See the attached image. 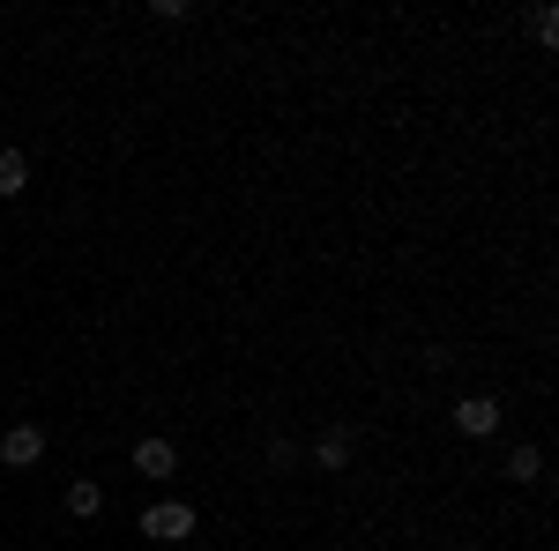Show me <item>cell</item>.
I'll use <instances>...</instances> for the list:
<instances>
[{
	"instance_id": "1",
	"label": "cell",
	"mask_w": 559,
	"mask_h": 551,
	"mask_svg": "<svg viewBox=\"0 0 559 551\" xmlns=\"http://www.w3.org/2000/svg\"><path fill=\"white\" fill-rule=\"evenodd\" d=\"M142 537H157V544H179V537H194V507H179V500H157V507H142Z\"/></svg>"
},
{
	"instance_id": "5",
	"label": "cell",
	"mask_w": 559,
	"mask_h": 551,
	"mask_svg": "<svg viewBox=\"0 0 559 551\" xmlns=\"http://www.w3.org/2000/svg\"><path fill=\"white\" fill-rule=\"evenodd\" d=\"M68 514H105V492H97V477H75V484H68Z\"/></svg>"
},
{
	"instance_id": "3",
	"label": "cell",
	"mask_w": 559,
	"mask_h": 551,
	"mask_svg": "<svg viewBox=\"0 0 559 551\" xmlns=\"http://www.w3.org/2000/svg\"><path fill=\"white\" fill-rule=\"evenodd\" d=\"M455 424H463L471 440H485V432H500V403H492V395H463V403H455Z\"/></svg>"
},
{
	"instance_id": "2",
	"label": "cell",
	"mask_w": 559,
	"mask_h": 551,
	"mask_svg": "<svg viewBox=\"0 0 559 551\" xmlns=\"http://www.w3.org/2000/svg\"><path fill=\"white\" fill-rule=\"evenodd\" d=\"M45 455V424H8V432H0V463L8 469H31Z\"/></svg>"
},
{
	"instance_id": "6",
	"label": "cell",
	"mask_w": 559,
	"mask_h": 551,
	"mask_svg": "<svg viewBox=\"0 0 559 551\" xmlns=\"http://www.w3.org/2000/svg\"><path fill=\"white\" fill-rule=\"evenodd\" d=\"M31 187V157L23 149H0V194H23Z\"/></svg>"
},
{
	"instance_id": "7",
	"label": "cell",
	"mask_w": 559,
	"mask_h": 551,
	"mask_svg": "<svg viewBox=\"0 0 559 551\" xmlns=\"http://www.w3.org/2000/svg\"><path fill=\"white\" fill-rule=\"evenodd\" d=\"M313 463H321V469H344L350 463V432H321V440H313Z\"/></svg>"
},
{
	"instance_id": "8",
	"label": "cell",
	"mask_w": 559,
	"mask_h": 551,
	"mask_svg": "<svg viewBox=\"0 0 559 551\" xmlns=\"http://www.w3.org/2000/svg\"><path fill=\"white\" fill-rule=\"evenodd\" d=\"M537 469H545V455H537V447H515V463H508V477H515V484H530Z\"/></svg>"
},
{
	"instance_id": "4",
	"label": "cell",
	"mask_w": 559,
	"mask_h": 551,
	"mask_svg": "<svg viewBox=\"0 0 559 551\" xmlns=\"http://www.w3.org/2000/svg\"><path fill=\"white\" fill-rule=\"evenodd\" d=\"M134 469L142 477H173V440H134Z\"/></svg>"
}]
</instances>
